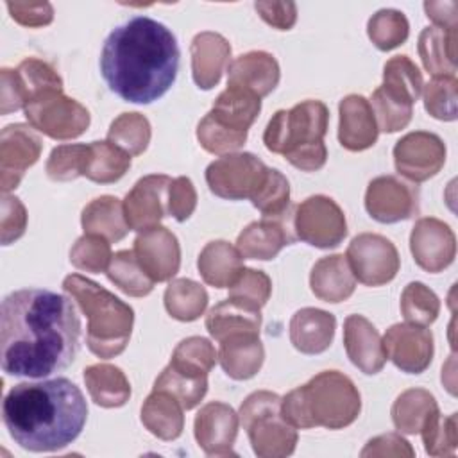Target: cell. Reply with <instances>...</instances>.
Returning <instances> with one entry per match:
<instances>
[{
  "label": "cell",
  "instance_id": "cell-1",
  "mask_svg": "<svg viewBox=\"0 0 458 458\" xmlns=\"http://www.w3.org/2000/svg\"><path fill=\"white\" fill-rule=\"evenodd\" d=\"M81 318L73 302L50 290L23 288L2 301L0 365L9 376L43 379L75 360Z\"/></svg>",
  "mask_w": 458,
  "mask_h": 458
},
{
  "label": "cell",
  "instance_id": "cell-2",
  "mask_svg": "<svg viewBox=\"0 0 458 458\" xmlns=\"http://www.w3.org/2000/svg\"><path fill=\"white\" fill-rule=\"evenodd\" d=\"M179 55L177 39L166 25L148 16H134L106 38L100 73L120 98L150 104L172 88Z\"/></svg>",
  "mask_w": 458,
  "mask_h": 458
},
{
  "label": "cell",
  "instance_id": "cell-3",
  "mask_svg": "<svg viewBox=\"0 0 458 458\" xmlns=\"http://www.w3.org/2000/svg\"><path fill=\"white\" fill-rule=\"evenodd\" d=\"M9 437L32 453H52L72 444L88 419L81 388L66 377L14 385L4 399Z\"/></svg>",
  "mask_w": 458,
  "mask_h": 458
},
{
  "label": "cell",
  "instance_id": "cell-4",
  "mask_svg": "<svg viewBox=\"0 0 458 458\" xmlns=\"http://www.w3.org/2000/svg\"><path fill=\"white\" fill-rule=\"evenodd\" d=\"M361 411L356 385L338 370H324L281 399V413L297 429L351 426Z\"/></svg>",
  "mask_w": 458,
  "mask_h": 458
},
{
  "label": "cell",
  "instance_id": "cell-5",
  "mask_svg": "<svg viewBox=\"0 0 458 458\" xmlns=\"http://www.w3.org/2000/svg\"><path fill=\"white\" fill-rule=\"evenodd\" d=\"M329 111L320 100H304L292 109H279L263 132L265 147L283 154L290 165L302 172H317L326 165Z\"/></svg>",
  "mask_w": 458,
  "mask_h": 458
},
{
  "label": "cell",
  "instance_id": "cell-6",
  "mask_svg": "<svg viewBox=\"0 0 458 458\" xmlns=\"http://www.w3.org/2000/svg\"><path fill=\"white\" fill-rule=\"evenodd\" d=\"M63 290L88 317V349L102 360L122 354L132 333V308L98 283L81 274L66 276Z\"/></svg>",
  "mask_w": 458,
  "mask_h": 458
},
{
  "label": "cell",
  "instance_id": "cell-7",
  "mask_svg": "<svg viewBox=\"0 0 458 458\" xmlns=\"http://www.w3.org/2000/svg\"><path fill=\"white\" fill-rule=\"evenodd\" d=\"M240 420L259 458H284L295 451L297 428L281 413V397L268 390H258L240 406Z\"/></svg>",
  "mask_w": 458,
  "mask_h": 458
},
{
  "label": "cell",
  "instance_id": "cell-8",
  "mask_svg": "<svg viewBox=\"0 0 458 458\" xmlns=\"http://www.w3.org/2000/svg\"><path fill=\"white\" fill-rule=\"evenodd\" d=\"M0 113L7 114L18 111L36 98L63 91V79L59 73L45 61L36 57L23 59L14 70H0Z\"/></svg>",
  "mask_w": 458,
  "mask_h": 458
},
{
  "label": "cell",
  "instance_id": "cell-9",
  "mask_svg": "<svg viewBox=\"0 0 458 458\" xmlns=\"http://www.w3.org/2000/svg\"><path fill=\"white\" fill-rule=\"evenodd\" d=\"M268 166L250 152L224 154L206 168V182L220 199H249L261 186Z\"/></svg>",
  "mask_w": 458,
  "mask_h": 458
},
{
  "label": "cell",
  "instance_id": "cell-10",
  "mask_svg": "<svg viewBox=\"0 0 458 458\" xmlns=\"http://www.w3.org/2000/svg\"><path fill=\"white\" fill-rule=\"evenodd\" d=\"M23 113L30 127L52 140H73L89 127V111L63 91L36 98L23 107Z\"/></svg>",
  "mask_w": 458,
  "mask_h": 458
},
{
  "label": "cell",
  "instance_id": "cell-11",
  "mask_svg": "<svg viewBox=\"0 0 458 458\" xmlns=\"http://www.w3.org/2000/svg\"><path fill=\"white\" fill-rule=\"evenodd\" d=\"M292 225L295 238L318 249L336 247L347 234L342 208L326 195H311L295 206Z\"/></svg>",
  "mask_w": 458,
  "mask_h": 458
},
{
  "label": "cell",
  "instance_id": "cell-12",
  "mask_svg": "<svg viewBox=\"0 0 458 458\" xmlns=\"http://www.w3.org/2000/svg\"><path fill=\"white\" fill-rule=\"evenodd\" d=\"M345 258L354 277L367 286L390 283L401 265L395 245L388 238L374 233L354 236L347 247Z\"/></svg>",
  "mask_w": 458,
  "mask_h": 458
},
{
  "label": "cell",
  "instance_id": "cell-13",
  "mask_svg": "<svg viewBox=\"0 0 458 458\" xmlns=\"http://www.w3.org/2000/svg\"><path fill=\"white\" fill-rule=\"evenodd\" d=\"M444 163L445 145L440 136L428 131L408 132L394 147L395 170L413 182L435 177Z\"/></svg>",
  "mask_w": 458,
  "mask_h": 458
},
{
  "label": "cell",
  "instance_id": "cell-14",
  "mask_svg": "<svg viewBox=\"0 0 458 458\" xmlns=\"http://www.w3.org/2000/svg\"><path fill=\"white\" fill-rule=\"evenodd\" d=\"M43 141L25 123L5 125L0 132V188L4 193L18 188L25 172L39 159Z\"/></svg>",
  "mask_w": 458,
  "mask_h": 458
},
{
  "label": "cell",
  "instance_id": "cell-15",
  "mask_svg": "<svg viewBox=\"0 0 458 458\" xmlns=\"http://www.w3.org/2000/svg\"><path fill=\"white\" fill-rule=\"evenodd\" d=\"M365 209L381 224L408 220L419 211V191L395 175H379L367 186Z\"/></svg>",
  "mask_w": 458,
  "mask_h": 458
},
{
  "label": "cell",
  "instance_id": "cell-16",
  "mask_svg": "<svg viewBox=\"0 0 458 458\" xmlns=\"http://www.w3.org/2000/svg\"><path fill=\"white\" fill-rule=\"evenodd\" d=\"M410 250L422 270L437 274L454 261L456 238L445 222L433 216L419 218L410 234Z\"/></svg>",
  "mask_w": 458,
  "mask_h": 458
},
{
  "label": "cell",
  "instance_id": "cell-17",
  "mask_svg": "<svg viewBox=\"0 0 458 458\" xmlns=\"http://www.w3.org/2000/svg\"><path fill=\"white\" fill-rule=\"evenodd\" d=\"M172 179L163 174L141 177L123 199V213L129 229L145 231L159 225L166 216V199Z\"/></svg>",
  "mask_w": 458,
  "mask_h": 458
},
{
  "label": "cell",
  "instance_id": "cell-18",
  "mask_svg": "<svg viewBox=\"0 0 458 458\" xmlns=\"http://www.w3.org/2000/svg\"><path fill=\"white\" fill-rule=\"evenodd\" d=\"M381 340L386 356L403 372L420 374L433 360V335L426 326L394 324Z\"/></svg>",
  "mask_w": 458,
  "mask_h": 458
},
{
  "label": "cell",
  "instance_id": "cell-19",
  "mask_svg": "<svg viewBox=\"0 0 458 458\" xmlns=\"http://www.w3.org/2000/svg\"><path fill=\"white\" fill-rule=\"evenodd\" d=\"M132 252L141 268L154 279V283L170 281L179 272V240L170 229L163 225L141 231L134 240Z\"/></svg>",
  "mask_w": 458,
  "mask_h": 458
},
{
  "label": "cell",
  "instance_id": "cell-20",
  "mask_svg": "<svg viewBox=\"0 0 458 458\" xmlns=\"http://www.w3.org/2000/svg\"><path fill=\"white\" fill-rule=\"evenodd\" d=\"M193 433L199 447L208 456H234L233 445L238 435V413L225 403L211 401L197 411Z\"/></svg>",
  "mask_w": 458,
  "mask_h": 458
},
{
  "label": "cell",
  "instance_id": "cell-21",
  "mask_svg": "<svg viewBox=\"0 0 458 458\" xmlns=\"http://www.w3.org/2000/svg\"><path fill=\"white\" fill-rule=\"evenodd\" d=\"M295 233L292 218L281 216H263L259 222L249 224L236 240V249L245 259H274L283 247L293 243Z\"/></svg>",
  "mask_w": 458,
  "mask_h": 458
},
{
  "label": "cell",
  "instance_id": "cell-22",
  "mask_svg": "<svg viewBox=\"0 0 458 458\" xmlns=\"http://www.w3.org/2000/svg\"><path fill=\"white\" fill-rule=\"evenodd\" d=\"M344 345L349 360L365 374H377L386 352L377 329L363 315H349L344 322Z\"/></svg>",
  "mask_w": 458,
  "mask_h": 458
},
{
  "label": "cell",
  "instance_id": "cell-23",
  "mask_svg": "<svg viewBox=\"0 0 458 458\" xmlns=\"http://www.w3.org/2000/svg\"><path fill=\"white\" fill-rule=\"evenodd\" d=\"M279 77V63L272 54L263 50L242 54L227 66V86L243 88L259 98L276 89Z\"/></svg>",
  "mask_w": 458,
  "mask_h": 458
},
{
  "label": "cell",
  "instance_id": "cell-24",
  "mask_svg": "<svg viewBox=\"0 0 458 458\" xmlns=\"http://www.w3.org/2000/svg\"><path fill=\"white\" fill-rule=\"evenodd\" d=\"M338 141L344 148L360 152L370 148L377 140V123L370 102L361 95H347L338 106Z\"/></svg>",
  "mask_w": 458,
  "mask_h": 458
},
{
  "label": "cell",
  "instance_id": "cell-25",
  "mask_svg": "<svg viewBox=\"0 0 458 458\" xmlns=\"http://www.w3.org/2000/svg\"><path fill=\"white\" fill-rule=\"evenodd\" d=\"M190 55L195 84L200 89H211L220 82L224 70L229 66L231 45L222 34L204 30L191 39Z\"/></svg>",
  "mask_w": 458,
  "mask_h": 458
},
{
  "label": "cell",
  "instance_id": "cell-26",
  "mask_svg": "<svg viewBox=\"0 0 458 458\" xmlns=\"http://www.w3.org/2000/svg\"><path fill=\"white\" fill-rule=\"evenodd\" d=\"M336 318L318 308H302L290 320V342L302 354L324 352L335 336Z\"/></svg>",
  "mask_w": 458,
  "mask_h": 458
},
{
  "label": "cell",
  "instance_id": "cell-27",
  "mask_svg": "<svg viewBox=\"0 0 458 458\" xmlns=\"http://www.w3.org/2000/svg\"><path fill=\"white\" fill-rule=\"evenodd\" d=\"M218 344V361L229 377L243 381L254 377L259 372L265 360V349L259 335H233L220 340Z\"/></svg>",
  "mask_w": 458,
  "mask_h": 458
},
{
  "label": "cell",
  "instance_id": "cell-28",
  "mask_svg": "<svg viewBox=\"0 0 458 458\" xmlns=\"http://www.w3.org/2000/svg\"><path fill=\"white\" fill-rule=\"evenodd\" d=\"M310 286L315 297L324 302H342L354 293L356 277L344 254L320 258L310 274Z\"/></svg>",
  "mask_w": 458,
  "mask_h": 458
},
{
  "label": "cell",
  "instance_id": "cell-29",
  "mask_svg": "<svg viewBox=\"0 0 458 458\" xmlns=\"http://www.w3.org/2000/svg\"><path fill=\"white\" fill-rule=\"evenodd\" d=\"M456 30L437 25L422 29L419 36V55L433 77H456Z\"/></svg>",
  "mask_w": 458,
  "mask_h": 458
},
{
  "label": "cell",
  "instance_id": "cell-30",
  "mask_svg": "<svg viewBox=\"0 0 458 458\" xmlns=\"http://www.w3.org/2000/svg\"><path fill=\"white\" fill-rule=\"evenodd\" d=\"M197 268L206 284L215 288H229L243 268V258L229 242L215 240L206 243L200 250Z\"/></svg>",
  "mask_w": 458,
  "mask_h": 458
},
{
  "label": "cell",
  "instance_id": "cell-31",
  "mask_svg": "<svg viewBox=\"0 0 458 458\" xmlns=\"http://www.w3.org/2000/svg\"><path fill=\"white\" fill-rule=\"evenodd\" d=\"M143 426L161 440H175L184 428L182 404L165 390H152L141 404Z\"/></svg>",
  "mask_w": 458,
  "mask_h": 458
},
{
  "label": "cell",
  "instance_id": "cell-32",
  "mask_svg": "<svg viewBox=\"0 0 458 458\" xmlns=\"http://www.w3.org/2000/svg\"><path fill=\"white\" fill-rule=\"evenodd\" d=\"M81 224L86 234H98L107 242H120L129 233L123 202L113 195H102L86 204Z\"/></svg>",
  "mask_w": 458,
  "mask_h": 458
},
{
  "label": "cell",
  "instance_id": "cell-33",
  "mask_svg": "<svg viewBox=\"0 0 458 458\" xmlns=\"http://www.w3.org/2000/svg\"><path fill=\"white\" fill-rule=\"evenodd\" d=\"M259 327H261L259 310L249 308L233 299H225L218 302L206 315V329L216 342L233 335H242V333L259 335Z\"/></svg>",
  "mask_w": 458,
  "mask_h": 458
},
{
  "label": "cell",
  "instance_id": "cell-34",
  "mask_svg": "<svg viewBox=\"0 0 458 458\" xmlns=\"http://www.w3.org/2000/svg\"><path fill=\"white\" fill-rule=\"evenodd\" d=\"M84 383L95 404L120 408L131 397V383L122 369L109 363H95L84 369Z\"/></svg>",
  "mask_w": 458,
  "mask_h": 458
},
{
  "label": "cell",
  "instance_id": "cell-35",
  "mask_svg": "<svg viewBox=\"0 0 458 458\" xmlns=\"http://www.w3.org/2000/svg\"><path fill=\"white\" fill-rule=\"evenodd\" d=\"M261 111V98L243 88L227 86L213 102L209 114L234 129V131H249Z\"/></svg>",
  "mask_w": 458,
  "mask_h": 458
},
{
  "label": "cell",
  "instance_id": "cell-36",
  "mask_svg": "<svg viewBox=\"0 0 458 458\" xmlns=\"http://www.w3.org/2000/svg\"><path fill=\"white\" fill-rule=\"evenodd\" d=\"M129 166L131 156L127 152H123L107 140L91 141L88 143L82 177L98 184H111L122 179Z\"/></svg>",
  "mask_w": 458,
  "mask_h": 458
},
{
  "label": "cell",
  "instance_id": "cell-37",
  "mask_svg": "<svg viewBox=\"0 0 458 458\" xmlns=\"http://www.w3.org/2000/svg\"><path fill=\"white\" fill-rule=\"evenodd\" d=\"M437 410L438 404L431 392L424 388H408L394 401L392 420L401 433L415 435Z\"/></svg>",
  "mask_w": 458,
  "mask_h": 458
},
{
  "label": "cell",
  "instance_id": "cell-38",
  "mask_svg": "<svg viewBox=\"0 0 458 458\" xmlns=\"http://www.w3.org/2000/svg\"><path fill=\"white\" fill-rule=\"evenodd\" d=\"M165 308L175 320H197L208 306V292L197 281L181 277L170 281L163 295Z\"/></svg>",
  "mask_w": 458,
  "mask_h": 458
},
{
  "label": "cell",
  "instance_id": "cell-39",
  "mask_svg": "<svg viewBox=\"0 0 458 458\" xmlns=\"http://www.w3.org/2000/svg\"><path fill=\"white\" fill-rule=\"evenodd\" d=\"M381 88L392 97L413 106L424 88L422 73L408 55H394L385 63Z\"/></svg>",
  "mask_w": 458,
  "mask_h": 458
},
{
  "label": "cell",
  "instance_id": "cell-40",
  "mask_svg": "<svg viewBox=\"0 0 458 458\" xmlns=\"http://www.w3.org/2000/svg\"><path fill=\"white\" fill-rule=\"evenodd\" d=\"M216 358L218 352L208 338L188 336L177 344L168 365L188 377H208Z\"/></svg>",
  "mask_w": 458,
  "mask_h": 458
},
{
  "label": "cell",
  "instance_id": "cell-41",
  "mask_svg": "<svg viewBox=\"0 0 458 458\" xmlns=\"http://www.w3.org/2000/svg\"><path fill=\"white\" fill-rule=\"evenodd\" d=\"M106 274L114 286L131 297L148 295L154 288V279L141 268L132 250H120L113 254Z\"/></svg>",
  "mask_w": 458,
  "mask_h": 458
},
{
  "label": "cell",
  "instance_id": "cell-42",
  "mask_svg": "<svg viewBox=\"0 0 458 458\" xmlns=\"http://www.w3.org/2000/svg\"><path fill=\"white\" fill-rule=\"evenodd\" d=\"M150 122L141 113H122L116 116L107 131V141L127 152L140 156L150 143Z\"/></svg>",
  "mask_w": 458,
  "mask_h": 458
},
{
  "label": "cell",
  "instance_id": "cell-43",
  "mask_svg": "<svg viewBox=\"0 0 458 458\" xmlns=\"http://www.w3.org/2000/svg\"><path fill=\"white\" fill-rule=\"evenodd\" d=\"M367 34L379 50H394L408 39L410 23L397 9H379L367 23Z\"/></svg>",
  "mask_w": 458,
  "mask_h": 458
},
{
  "label": "cell",
  "instance_id": "cell-44",
  "mask_svg": "<svg viewBox=\"0 0 458 458\" xmlns=\"http://www.w3.org/2000/svg\"><path fill=\"white\" fill-rule=\"evenodd\" d=\"M440 301L433 290L424 283L413 281L404 286L401 293V313L410 324L429 326L437 320Z\"/></svg>",
  "mask_w": 458,
  "mask_h": 458
},
{
  "label": "cell",
  "instance_id": "cell-45",
  "mask_svg": "<svg viewBox=\"0 0 458 458\" xmlns=\"http://www.w3.org/2000/svg\"><path fill=\"white\" fill-rule=\"evenodd\" d=\"M152 390H165L172 394L184 410H191L204 399L208 392V377H188L166 365L156 377Z\"/></svg>",
  "mask_w": 458,
  "mask_h": 458
},
{
  "label": "cell",
  "instance_id": "cell-46",
  "mask_svg": "<svg viewBox=\"0 0 458 458\" xmlns=\"http://www.w3.org/2000/svg\"><path fill=\"white\" fill-rule=\"evenodd\" d=\"M252 206L263 213V216H281L290 206V184L288 179L276 168H268L267 175L250 197Z\"/></svg>",
  "mask_w": 458,
  "mask_h": 458
},
{
  "label": "cell",
  "instance_id": "cell-47",
  "mask_svg": "<svg viewBox=\"0 0 458 458\" xmlns=\"http://www.w3.org/2000/svg\"><path fill=\"white\" fill-rule=\"evenodd\" d=\"M422 435L424 449L429 456H449L454 453L458 445V431H456V413L447 417L440 415L437 410L419 431Z\"/></svg>",
  "mask_w": 458,
  "mask_h": 458
},
{
  "label": "cell",
  "instance_id": "cell-48",
  "mask_svg": "<svg viewBox=\"0 0 458 458\" xmlns=\"http://www.w3.org/2000/svg\"><path fill=\"white\" fill-rule=\"evenodd\" d=\"M197 140L200 147L211 154H231L243 147L247 131H234L216 122L209 113L197 125Z\"/></svg>",
  "mask_w": 458,
  "mask_h": 458
},
{
  "label": "cell",
  "instance_id": "cell-49",
  "mask_svg": "<svg viewBox=\"0 0 458 458\" xmlns=\"http://www.w3.org/2000/svg\"><path fill=\"white\" fill-rule=\"evenodd\" d=\"M272 293V281L263 270L242 268L238 277L229 286V297L240 304L261 310Z\"/></svg>",
  "mask_w": 458,
  "mask_h": 458
},
{
  "label": "cell",
  "instance_id": "cell-50",
  "mask_svg": "<svg viewBox=\"0 0 458 458\" xmlns=\"http://www.w3.org/2000/svg\"><path fill=\"white\" fill-rule=\"evenodd\" d=\"M109 242L98 234H86L77 238L70 249V261L75 268L89 274H100L107 270L111 261Z\"/></svg>",
  "mask_w": 458,
  "mask_h": 458
},
{
  "label": "cell",
  "instance_id": "cell-51",
  "mask_svg": "<svg viewBox=\"0 0 458 458\" xmlns=\"http://www.w3.org/2000/svg\"><path fill=\"white\" fill-rule=\"evenodd\" d=\"M374 118L377 123V129L383 132H397L404 129L413 114V106L406 104L390 93H386L381 86L372 93V104Z\"/></svg>",
  "mask_w": 458,
  "mask_h": 458
},
{
  "label": "cell",
  "instance_id": "cell-52",
  "mask_svg": "<svg viewBox=\"0 0 458 458\" xmlns=\"http://www.w3.org/2000/svg\"><path fill=\"white\" fill-rule=\"evenodd\" d=\"M456 77H433L424 86L426 111L437 120H456Z\"/></svg>",
  "mask_w": 458,
  "mask_h": 458
},
{
  "label": "cell",
  "instance_id": "cell-53",
  "mask_svg": "<svg viewBox=\"0 0 458 458\" xmlns=\"http://www.w3.org/2000/svg\"><path fill=\"white\" fill-rule=\"evenodd\" d=\"M88 145L86 143H66L55 147L47 161V175L52 181H73L82 177Z\"/></svg>",
  "mask_w": 458,
  "mask_h": 458
},
{
  "label": "cell",
  "instance_id": "cell-54",
  "mask_svg": "<svg viewBox=\"0 0 458 458\" xmlns=\"http://www.w3.org/2000/svg\"><path fill=\"white\" fill-rule=\"evenodd\" d=\"M0 229H2V245H11L18 238H21L27 229V209L21 204V200L14 195L4 193L2 197Z\"/></svg>",
  "mask_w": 458,
  "mask_h": 458
},
{
  "label": "cell",
  "instance_id": "cell-55",
  "mask_svg": "<svg viewBox=\"0 0 458 458\" xmlns=\"http://www.w3.org/2000/svg\"><path fill=\"white\" fill-rule=\"evenodd\" d=\"M166 208L168 213L177 220V222H184L188 220L195 208H197V191L193 182L181 175L172 179L170 188H168V199H166Z\"/></svg>",
  "mask_w": 458,
  "mask_h": 458
},
{
  "label": "cell",
  "instance_id": "cell-56",
  "mask_svg": "<svg viewBox=\"0 0 458 458\" xmlns=\"http://www.w3.org/2000/svg\"><path fill=\"white\" fill-rule=\"evenodd\" d=\"M11 18L23 27H45L54 20V7L48 2H7Z\"/></svg>",
  "mask_w": 458,
  "mask_h": 458
},
{
  "label": "cell",
  "instance_id": "cell-57",
  "mask_svg": "<svg viewBox=\"0 0 458 458\" xmlns=\"http://www.w3.org/2000/svg\"><path fill=\"white\" fill-rule=\"evenodd\" d=\"M363 458L367 456H401V458H411L415 454L413 447L406 438H403L399 433H385L379 437L370 438L365 447L360 453Z\"/></svg>",
  "mask_w": 458,
  "mask_h": 458
},
{
  "label": "cell",
  "instance_id": "cell-58",
  "mask_svg": "<svg viewBox=\"0 0 458 458\" xmlns=\"http://www.w3.org/2000/svg\"><path fill=\"white\" fill-rule=\"evenodd\" d=\"M258 14L279 30H290L297 21V5L293 2H256Z\"/></svg>",
  "mask_w": 458,
  "mask_h": 458
},
{
  "label": "cell",
  "instance_id": "cell-59",
  "mask_svg": "<svg viewBox=\"0 0 458 458\" xmlns=\"http://www.w3.org/2000/svg\"><path fill=\"white\" fill-rule=\"evenodd\" d=\"M424 11L429 20L437 27L456 30L458 23V4L454 0L449 2H424Z\"/></svg>",
  "mask_w": 458,
  "mask_h": 458
}]
</instances>
